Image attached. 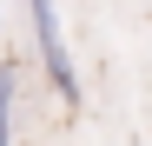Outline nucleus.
<instances>
[{
	"label": "nucleus",
	"mask_w": 152,
	"mask_h": 146,
	"mask_svg": "<svg viewBox=\"0 0 152 146\" xmlns=\"http://www.w3.org/2000/svg\"><path fill=\"white\" fill-rule=\"evenodd\" d=\"M27 20H33V53H40L46 86H53L66 106H80V66H73V46L60 33V7L53 0H27Z\"/></svg>",
	"instance_id": "nucleus-1"
},
{
	"label": "nucleus",
	"mask_w": 152,
	"mask_h": 146,
	"mask_svg": "<svg viewBox=\"0 0 152 146\" xmlns=\"http://www.w3.org/2000/svg\"><path fill=\"white\" fill-rule=\"evenodd\" d=\"M13 93H20V66L0 60V146H13Z\"/></svg>",
	"instance_id": "nucleus-2"
}]
</instances>
